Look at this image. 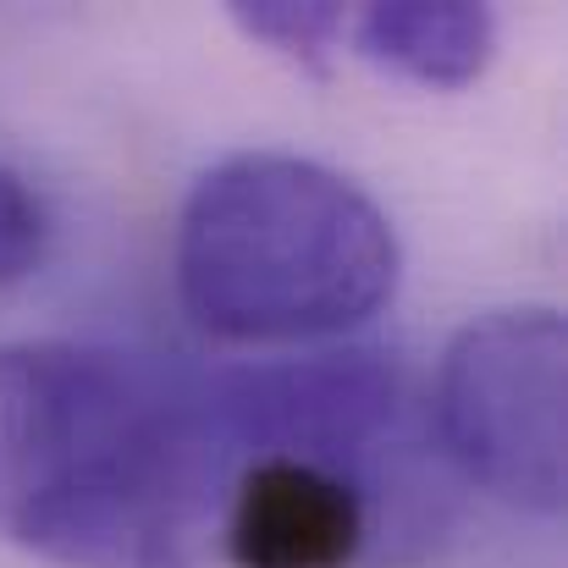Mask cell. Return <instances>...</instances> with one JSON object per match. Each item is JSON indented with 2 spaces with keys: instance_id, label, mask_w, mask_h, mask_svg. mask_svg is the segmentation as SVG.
I'll use <instances>...</instances> for the list:
<instances>
[{
  "instance_id": "6da1fadb",
  "label": "cell",
  "mask_w": 568,
  "mask_h": 568,
  "mask_svg": "<svg viewBox=\"0 0 568 568\" xmlns=\"http://www.w3.org/2000/svg\"><path fill=\"white\" fill-rule=\"evenodd\" d=\"M237 464L210 376L0 343V541L55 568H204Z\"/></svg>"
},
{
  "instance_id": "7a4b0ae2",
  "label": "cell",
  "mask_w": 568,
  "mask_h": 568,
  "mask_svg": "<svg viewBox=\"0 0 568 568\" xmlns=\"http://www.w3.org/2000/svg\"><path fill=\"white\" fill-rule=\"evenodd\" d=\"M403 248L354 178L282 150L210 166L178 215V293L232 343H321L381 315Z\"/></svg>"
},
{
  "instance_id": "3957f363",
  "label": "cell",
  "mask_w": 568,
  "mask_h": 568,
  "mask_svg": "<svg viewBox=\"0 0 568 568\" xmlns=\"http://www.w3.org/2000/svg\"><path fill=\"white\" fill-rule=\"evenodd\" d=\"M568 332L547 304L491 310L442 348L436 430L447 458L508 508L552 519L564 508Z\"/></svg>"
},
{
  "instance_id": "277c9868",
  "label": "cell",
  "mask_w": 568,
  "mask_h": 568,
  "mask_svg": "<svg viewBox=\"0 0 568 568\" xmlns=\"http://www.w3.org/2000/svg\"><path fill=\"white\" fill-rule=\"evenodd\" d=\"M215 547L232 568H359L376 547V486L304 453H248L232 469Z\"/></svg>"
},
{
  "instance_id": "5b68a950",
  "label": "cell",
  "mask_w": 568,
  "mask_h": 568,
  "mask_svg": "<svg viewBox=\"0 0 568 568\" xmlns=\"http://www.w3.org/2000/svg\"><path fill=\"white\" fill-rule=\"evenodd\" d=\"M348 39L397 83L469 89L497 55V17L469 0H386L348 17Z\"/></svg>"
},
{
  "instance_id": "8992f818",
  "label": "cell",
  "mask_w": 568,
  "mask_h": 568,
  "mask_svg": "<svg viewBox=\"0 0 568 568\" xmlns=\"http://www.w3.org/2000/svg\"><path fill=\"white\" fill-rule=\"evenodd\" d=\"M226 17L237 22L243 39L271 44L282 61L304 67V72H326L337 44L348 39V17L332 0H237L226 6Z\"/></svg>"
},
{
  "instance_id": "52a82bcc",
  "label": "cell",
  "mask_w": 568,
  "mask_h": 568,
  "mask_svg": "<svg viewBox=\"0 0 568 568\" xmlns=\"http://www.w3.org/2000/svg\"><path fill=\"white\" fill-rule=\"evenodd\" d=\"M50 243V215L17 166L0 161V287H17Z\"/></svg>"
}]
</instances>
